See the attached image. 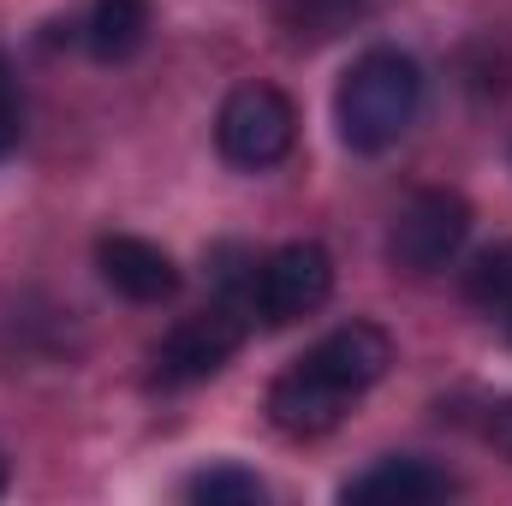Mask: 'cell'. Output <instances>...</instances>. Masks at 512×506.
Segmentation results:
<instances>
[{"label":"cell","instance_id":"obj_1","mask_svg":"<svg viewBox=\"0 0 512 506\" xmlns=\"http://www.w3.org/2000/svg\"><path fill=\"white\" fill-rule=\"evenodd\" d=\"M393 364V340L376 322H346L334 334H322L298 364H286L280 376L268 381V423L286 441H316L334 435L346 423V411L387 376Z\"/></svg>","mask_w":512,"mask_h":506},{"label":"cell","instance_id":"obj_2","mask_svg":"<svg viewBox=\"0 0 512 506\" xmlns=\"http://www.w3.org/2000/svg\"><path fill=\"white\" fill-rule=\"evenodd\" d=\"M423 108V66L405 48H364L346 78L334 84V131L352 155H382L417 126Z\"/></svg>","mask_w":512,"mask_h":506},{"label":"cell","instance_id":"obj_3","mask_svg":"<svg viewBox=\"0 0 512 506\" xmlns=\"http://www.w3.org/2000/svg\"><path fill=\"white\" fill-rule=\"evenodd\" d=\"M251 322L256 316H251L245 298H221V304H209V310L173 322L167 340L149 352V376L161 381V387H197V381H215L233 358H239Z\"/></svg>","mask_w":512,"mask_h":506},{"label":"cell","instance_id":"obj_4","mask_svg":"<svg viewBox=\"0 0 512 506\" xmlns=\"http://www.w3.org/2000/svg\"><path fill=\"white\" fill-rule=\"evenodd\" d=\"M298 143V108L274 84H239L215 114V149L239 173H268Z\"/></svg>","mask_w":512,"mask_h":506},{"label":"cell","instance_id":"obj_5","mask_svg":"<svg viewBox=\"0 0 512 506\" xmlns=\"http://www.w3.org/2000/svg\"><path fill=\"white\" fill-rule=\"evenodd\" d=\"M328 292H334V256L316 239H292L262 262H251V316L262 328H292L316 316Z\"/></svg>","mask_w":512,"mask_h":506},{"label":"cell","instance_id":"obj_6","mask_svg":"<svg viewBox=\"0 0 512 506\" xmlns=\"http://www.w3.org/2000/svg\"><path fill=\"white\" fill-rule=\"evenodd\" d=\"M465 239H471V203L447 185H429L399 203L387 227V262L405 274H435L465 251Z\"/></svg>","mask_w":512,"mask_h":506},{"label":"cell","instance_id":"obj_7","mask_svg":"<svg viewBox=\"0 0 512 506\" xmlns=\"http://www.w3.org/2000/svg\"><path fill=\"white\" fill-rule=\"evenodd\" d=\"M96 274L131 304H167L179 292V262L137 233H102L96 239Z\"/></svg>","mask_w":512,"mask_h":506},{"label":"cell","instance_id":"obj_8","mask_svg":"<svg viewBox=\"0 0 512 506\" xmlns=\"http://www.w3.org/2000/svg\"><path fill=\"white\" fill-rule=\"evenodd\" d=\"M459 495V483L441 471V465H429V459H376L364 477H352L346 489H340V501L346 506H435V501H453Z\"/></svg>","mask_w":512,"mask_h":506},{"label":"cell","instance_id":"obj_9","mask_svg":"<svg viewBox=\"0 0 512 506\" xmlns=\"http://www.w3.org/2000/svg\"><path fill=\"white\" fill-rule=\"evenodd\" d=\"M149 30H155L149 0H96L90 18H84V48L102 66H120V60H131L149 42Z\"/></svg>","mask_w":512,"mask_h":506},{"label":"cell","instance_id":"obj_10","mask_svg":"<svg viewBox=\"0 0 512 506\" xmlns=\"http://www.w3.org/2000/svg\"><path fill=\"white\" fill-rule=\"evenodd\" d=\"M364 18V0H280V24L298 48L334 42L340 30H352Z\"/></svg>","mask_w":512,"mask_h":506},{"label":"cell","instance_id":"obj_11","mask_svg":"<svg viewBox=\"0 0 512 506\" xmlns=\"http://www.w3.org/2000/svg\"><path fill=\"white\" fill-rule=\"evenodd\" d=\"M465 304H477L483 316H507L512 310V239L489 245L465 268Z\"/></svg>","mask_w":512,"mask_h":506},{"label":"cell","instance_id":"obj_12","mask_svg":"<svg viewBox=\"0 0 512 506\" xmlns=\"http://www.w3.org/2000/svg\"><path fill=\"white\" fill-rule=\"evenodd\" d=\"M185 501L197 506H262L268 501V483L245 471V465H209L185 483Z\"/></svg>","mask_w":512,"mask_h":506},{"label":"cell","instance_id":"obj_13","mask_svg":"<svg viewBox=\"0 0 512 506\" xmlns=\"http://www.w3.org/2000/svg\"><path fill=\"white\" fill-rule=\"evenodd\" d=\"M24 143V96H18V78H12V60L0 54V161Z\"/></svg>","mask_w":512,"mask_h":506},{"label":"cell","instance_id":"obj_14","mask_svg":"<svg viewBox=\"0 0 512 506\" xmlns=\"http://www.w3.org/2000/svg\"><path fill=\"white\" fill-rule=\"evenodd\" d=\"M489 441H495V453L512 459V399H501V405L489 411Z\"/></svg>","mask_w":512,"mask_h":506},{"label":"cell","instance_id":"obj_15","mask_svg":"<svg viewBox=\"0 0 512 506\" xmlns=\"http://www.w3.org/2000/svg\"><path fill=\"white\" fill-rule=\"evenodd\" d=\"M0 495H6V453H0Z\"/></svg>","mask_w":512,"mask_h":506},{"label":"cell","instance_id":"obj_16","mask_svg":"<svg viewBox=\"0 0 512 506\" xmlns=\"http://www.w3.org/2000/svg\"><path fill=\"white\" fill-rule=\"evenodd\" d=\"M501 328H507V340H512V310H507V316H501Z\"/></svg>","mask_w":512,"mask_h":506}]
</instances>
